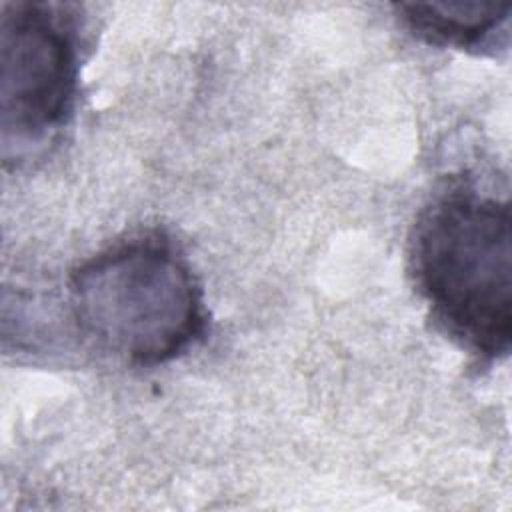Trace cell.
<instances>
[{
	"instance_id": "obj_1",
	"label": "cell",
	"mask_w": 512,
	"mask_h": 512,
	"mask_svg": "<svg viewBox=\"0 0 512 512\" xmlns=\"http://www.w3.org/2000/svg\"><path fill=\"white\" fill-rule=\"evenodd\" d=\"M506 200L460 186L420 218L416 282L432 314L464 346L502 356L512 338V230Z\"/></svg>"
},
{
	"instance_id": "obj_2",
	"label": "cell",
	"mask_w": 512,
	"mask_h": 512,
	"mask_svg": "<svg viewBox=\"0 0 512 512\" xmlns=\"http://www.w3.org/2000/svg\"><path fill=\"white\" fill-rule=\"evenodd\" d=\"M80 332L130 364L176 358L204 328L202 292L166 242L138 238L80 264L68 286Z\"/></svg>"
},
{
	"instance_id": "obj_3",
	"label": "cell",
	"mask_w": 512,
	"mask_h": 512,
	"mask_svg": "<svg viewBox=\"0 0 512 512\" xmlns=\"http://www.w3.org/2000/svg\"><path fill=\"white\" fill-rule=\"evenodd\" d=\"M58 4L16 2L0 18V112L4 158L40 142L70 112L76 42Z\"/></svg>"
},
{
	"instance_id": "obj_4",
	"label": "cell",
	"mask_w": 512,
	"mask_h": 512,
	"mask_svg": "<svg viewBox=\"0 0 512 512\" xmlns=\"http://www.w3.org/2000/svg\"><path fill=\"white\" fill-rule=\"evenodd\" d=\"M396 10L418 36L458 48L484 44L510 14L508 4L494 2H410L396 4Z\"/></svg>"
}]
</instances>
